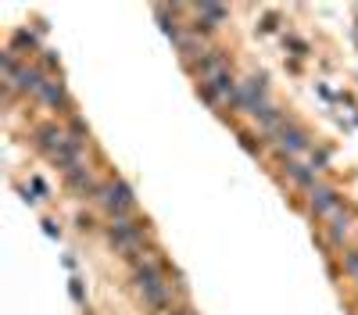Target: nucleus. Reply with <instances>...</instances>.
<instances>
[{
	"label": "nucleus",
	"instance_id": "1",
	"mask_svg": "<svg viewBox=\"0 0 358 315\" xmlns=\"http://www.w3.org/2000/svg\"><path fill=\"white\" fill-rule=\"evenodd\" d=\"M136 287H140V294H144L147 308H154V312L168 308V287L162 283V273H158V265H154L151 255L136 262Z\"/></svg>",
	"mask_w": 358,
	"mask_h": 315
},
{
	"label": "nucleus",
	"instance_id": "2",
	"mask_svg": "<svg viewBox=\"0 0 358 315\" xmlns=\"http://www.w3.org/2000/svg\"><path fill=\"white\" fill-rule=\"evenodd\" d=\"M97 201L104 204L107 212H112V218H115V215H126V212L133 208V204H136L133 190H129V186L122 183V179H112V183H104V186H101V194H97Z\"/></svg>",
	"mask_w": 358,
	"mask_h": 315
},
{
	"label": "nucleus",
	"instance_id": "3",
	"mask_svg": "<svg viewBox=\"0 0 358 315\" xmlns=\"http://www.w3.org/2000/svg\"><path fill=\"white\" fill-rule=\"evenodd\" d=\"M112 240H115V247L140 255V247H144V229H140L136 223H129L126 215H115L112 218Z\"/></svg>",
	"mask_w": 358,
	"mask_h": 315
},
{
	"label": "nucleus",
	"instance_id": "4",
	"mask_svg": "<svg viewBox=\"0 0 358 315\" xmlns=\"http://www.w3.org/2000/svg\"><path fill=\"white\" fill-rule=\"evenodd\" d=\"M308 208H312L319 218H333V215L340 212V197H337V190H333V186H322V183H316L312 190H308Z\"/></svg>",
	"mask_w": 358,
	"mask_h": 315
},
{
	"label": "nucleus",
	"instance_id": "5",
	"mask_svg": "<svg viewBox=\"0 0 358 315\" xmlns=\"http://www.w3.org/2000/svg\"><path fill=\"white\" fill-rule=\"evenodd\" d=\"M43 83H47L43 72L33 68V65H18V72L8 79V86H11V90H22V93H40Z\"/></svg>",
	"mask_w": 358,
	"mask_h": 315
},
{
	"label": "nucleus",
	"instance_id": "6",
	"mask_svg": "<svg viewBox=\"0 0 358 315\" xmlns=\"http://www.w3.org/2000/svg\"><path fill=\"white\" fill-rule=\"evenodd\" d=\"M276 144L283 147V151H290V154H298V151H308V136H305V129H298L290 118L279 125V133H276Z\"/></svg>",
	"mask_w": 358,
	"mask_h": 315
},
{
	"label": "nucleus",
	"instance_id": "7",
	"mask_svg": "<svg viewBox=\"0 0 358 315\" xmlns=\"http://www.w3.org/2000/svg\"><path fill=\"white\" fill-rule=\"evenodd\" d=\"M68 140H72V136H68L65 129H57V125H40V129H36V144H40L47 154H51V158H54L61 147H65Z\"/></svg>",
	"mask_w": 358,
	"mask_h": 315
},
{
	"label": "nucleus",
	"instance_id": "8",
	"mask_svg": "<svg viewBox=\"0 0 358 315\" xmlns=\"http://www.w3.org/2000/svg\"><path fill=\"white\" fill-rule=\"evenodd\" d=\"M194 11H197V22L205 25V29H215V25H222L229 18V11L219 8V4H197Z\"/></svg>",
	"mask_w": 358,
	"mask_h": 315
},
{
	"label": "nucleus",
	"instance_id": "9",
	"mask_svg": "<svg viewBox=\"0 0 358 315\" xmlns=\"http://www.w3.org/2000/svg\"><path fill=\"white\" fill-rule=\"evenodd\" d=\"M351 236V215L348 212H337L330 218V244H344Z\"/></svg>",
	"mask_w": 358,
	"mask_h": 315
},
{
	"label": "nucleus",
	"instance_id": "10",
	"mask_svg": "<svg viewBox=\"0 0 358 315\" xmlns=\"http://www.w3.org/2000/svg\"><path fill=\"white\" fill-rule=\"evenodd\" d=\"M68 186H72V190H79V194H101V186L93 183V176H90L86 168L68 172Z\"/></svg>",
	"mask_w": 358,
	"mask_h": 315
},
{
	"label": "nucleus",
	"instance_id": "11",
	"mask_svg": "<svg viewBox=\"0 0 358 315\" xmlns=\"http://www.w3.org/2000/svg\"><path fill=\"white\" fill-rule=\"evenodd\" d=\"M287 172H290V179L298 183V186H305V190H312V186H316V168H305V165H298V162H290Z\"/></svg>",
	"mask_w": 358,
	"mask_h": 315
},
{
	"label": "nucleus",
	"instance_id": "12",
	"mask_svg": "<svg viewBox=\"0 0 358 315\" xmlns=\"http://www.w3.org/2000/svg\"><path fill=\"white\" fill-rule=\"evenodd\" d=\"M40 97H43L47 104H51V108H65V104H68V101H65V90H61V83H51V79L43 83Z\"/></svg>",
	"mask_w": 358,
	"mask_h": 315
},
{
	"label": "nucleus",
	"instance_id": "13",
	"mask_svg": "<svg viewBox=\"0 0 358 315\" xmlns=\"http://www.w3.org/2000/svg\"><path fill=\"white\" fill-rule=\"evenodd\" d=\"M344 269H348V276L358 283V251H344Z\"/></svg>",
	"mask_w": 358,
	"mask_h": 315
},
{
	"label": "nucleus",
	"instance_id": "14",
	"mask_svg": "<svg viewBox=\"0 0 358 315\" xmlns=\"http://www.w3.org/2000/svg\"><path fill=\"white\" fill-rule=\"evenodd\" d=\"M14 47H29V51H33V47H36L33 33H25V29H22V33H14ZM14 47H11V51H14Z\"/></svg>",
	"mask_w": 358,
	"mask_h": 315
}]
</instances>
